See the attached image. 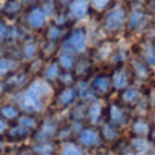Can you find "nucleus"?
Here are the masks:
<instances>
[{"label":"nucleus","mask_w":155,"mask_h":155,"mask_svg":"<svg viewBox=\"0 0 155 155\" xmlns=\"http://www.w3.org/2000/svg\"><path fill=\"white\" fill-rule=\"evenodd\" d=\"M150 132V124L144 118H137L131 125V134L134 136H146Z\"/></svg>","instance_id":"obj_22"},{"label":"nucleus","mask_w":155,"mask_h":155,"mask_svg":"<svg viewBox=\"0 0 155 155\" xmlns=\"http://www.w3.org/2000/svg\"><path fill=\"white\" fill-rule=\"evenodd\" d=\"M75 91H76L78 99L82 102H87L88 104V102H93L94 99L97 98V97L94 95L88 82H86V80H78L75 83Z\"/></svg>","instance_id":"obj_13"},{"label":"nucleus","mask_w":155,"mask_h":155,"mask_svg":"<svg viewBox=\"0 0 155 155\" xmlns=\"http://www.w3.org/2000/svg\"><path fill=\"white\" fill-rule=\"evenodd\" d=\"M25 79H26V75L25 74H19V72H12V75L7 79L4 84V88H8V90H15V88H19L23 86Z\"/></svg>","instance_id":"obj_27"},{"label":"nucleus","mask_w":155,"mask_h":155,"mask_svg":"<svg viewBox=\"0 0 155 155\" xmlns=\"http://www.w3.org/2000/svg\"><path fill=\"white\" fill-rule=\"evenodd\" d=\"M19 65V61L15 57H8V56H2L0 57V75L5 76L10 75L15 71V68Z\"/></svg>","instance_id":"obj_17"},{"label":"nucleus","mask_w":155,"mask_h":155,"mask_svg":"<svg viewBox=\"0 0 155 155\" xmlns=\"http://www.w3.org/2000/svg\"><path fill=\"white\" fill-rule=\"evenodd\" d=\"M10 33L11 27L3 19H0V44H4L10 40Z\"/></svg>","instance_id":"obj_35"},{"label":"nucleus","mask_w":155,"mask_h":155,"mask_svg":"<svg viewBox=\"0 0 155 155\" xmlns=\"http://www.w3.org/2000/svg\"><path fill=\"white\" fill-rule=\"evenodd\" d=\"M4 90H5V88H4V83H3L2 80H0V95L3 94V91H4Z\"/></svg>","instance_id":"obj_41"},{"label":"nucleus","mask_w":155,"mask_h":155,"mask_svg":"<svg viewBox=\"0 0 155 155\" xmlns=\"http://www.w3.org/2000/svg\"><path fill=\"white\" fill-rule=\"evenodd\" d=\"M18 124L21 127H23V128H26L27 131H30V132L38 127L37 120H35V117L31 114V113H25V114H21L18 117Z\"/></svg>","instance_id":"obj_28"},{"label":"nucleus","mask_w":155,"mask_h":155,"mask_svg":"<svg viewBox=\"0 0 155 155\" xmlns=\"http://www.w3.org/2000/svg\"><path fill=\"white\" fill-rule=\"evenodd\" d=\"M88 2H90V8L97 12H104L110 7L113 0H88Z\"/></svg>","instance_id":"obj_33"},{"label":"nucleus","mask_w":155,"mask_h":155,"mask_svg":"<svg viewBox=\"0 0 155 155\" xmlns=\"http://www.w3.org/2000/svg\"><path fill=\"white\" fill-rule=\"evenodd\" d=\"M151 142L155 143V129H154L153 132H151Z\"/></svg>","instance_id":"obj_42"},{"label":"nucleus","mask_w":155,"mask_h":155,"mask_svg":"<svg viewBox=\"0 0 155 155\" xmlns=\"http://www.w3.org/2000/svg\"><path fill=\"white\" fill-rule=\"evenodd\" d=\"M70 2H72V0H56V3H59V4H63V5H67Z\"/></svg>","instance_id":"obj_39"},{"label":"nucleus","mask_w":155,"mask_h":155,"mask_svg":"<svg viewBox=\"0 0 155 155\" xmlns=\"http://www.w3.org/2000/svg\"><path fill=\"white\" fill-rule=\"evenodd\" d=\"M76 91L72 87H64L56 97V102L60 107H70L76 102Z\"/></svg>","instance_id":"obj_10"},{"label":"nucleus","mask_w":155,"mask_h":155,"mask_svg":"<svg viewBox=\"0 0 155 155\" xmlns=\"http://www.w3.org/2000/svg\"><path fill=\"white\" fill-rule=\"evenodd\" d=\"M128 11L124 5H113L107 8L102 19V29L107 34H117L127 27Z\"/></svg>","instance_id":"obj_2"},{"label":"nucleus","mask_w":155,"mask_h":155,"mask_svg":"<svg viewBox=\"0 0 155 155\" xmlns=\"http://www.w3.org/2000/svg\"><path fill=\"white\" fill-rule=\"evenodd\" d=\"M29 135H30V131H27L26 128L21 127L19 124H16V125L12 127V128H8V131H7L8 139L14 140V142H21V140L26 139Z\"/></svg>","instance_id":"obj_25"},{"label":"nucleus","mask_w":155,"mask_h":155,"mask_svg":"<svg viewBox=\"0 0 155 155\" xmlns=\"http://www.w3.org/2000/svg\"><path fill=\"white\" fill-rule=\"evenodd\" d=\"M3 56V46H2V44H0V57Z\"/></svg>","instance_id":"obj_43"},{"label":"nucleus","mask_w":155,"mask_h":155,"mask_svg":"<svg viewBox=\"0 0 155 155\" xmlns=\"http://www.w3.org/2000/svg\"><path fill=\"white\" fill-rule=\"evenodd\" d=\"M0 148H2V143H0Z\"/></svg>","instance_id":"obj_48"},{"label":"nucleus","mask_w":155,"mask_h":155,"mask_svg":"<svg viewBox=\"0 0 155 155\" xmlns=\"http://www.w3.org/2000/svg\"><path fill=\"white\" fill-rule=\"evenodd\" d=\"M8 128H10V127H8V123L3 117H0V136L7 134Z\"/></svg>","instance_id":"obj_37"},{"label":"nucleus","mask_w":155,"mask_h":155,"mask_svg":"<svg viewBox=\"0 0 155 155\" xmlns=\"http://www.w3.org/2000/svg\"><path fill=\"white\" fill-rule=\"evenodd\" d=\"M142 60L147 65H154L155 64V52H154V42L146 41L142 44Z\"/></svg>","instance_id":"obj_23"},{"label":"nucleus","mask_w":155,"mask_h":155,"mask_svg":"<svg viewBox=\"0 0 155 155\" xmlns=\"http://www.w3.org/2000/svg\"><path fill=\"white\" fill-rule=\"evenodd\" d=\"M18 155H34V153H33V150H22Z\"/></svg>","instance_id":"obj_38"},{"label":"nucleus","mask_w":155,"mask_h":155,"mask_svg":"<svg viewBox=\"0 0 155 155\" xmlns=\"http://www.w3.org/2000/svg\"><path fill=\"white\" fill-rule=\"evenodd\" d=\"M101 136L102 139L107 140V142H113L114 139H117L118 134H117V127L112 125L110 123H106V124H102L101 127Z\"/></svg>","instance_id":"obj_29"},{"label":"nucleus","mask_w":155,"mask_h":155,"mask_svg":"<svg viewBox=\"0 0 155 155\" xmlns=\"http://www.w3.org/2000/svg\"><path fill=\"white\" fill-rule=\"evenodd\" d=\"M129 146H131V150H134L135 153L142 154L151 147V142L146 139L144 136H134L129 142Z\"/></svg>","instance_id":"obj_21"},{"label":"nucleus","mask_w":155,"mask_h":155,"mask_svg":"<svg viewBox=\"0 0 155 155\" xmlns=\"http://www.w3.org/2000/svg\"><path fill=\"white\" fill-rule=\"evenodd\" d=\"M56 61L59 63L60 68H61L63 71H72L76 64V57H75V54H71V53H68V52L59 51Z\"/></svg>","instance_id":"obj_15"},{"label":"nucleus","mask_w":155,"mask_h":155,"mask_svg":"<svg viewBox=\"0 0 155 155\" xmlns=\"http://www.w3.org/2000/svg\"><path fill=\"white\" fill-rule=\"evenodd\" d=\"M139 155H146V154H144V153H142V154H139Z\"/></svg>","instance_id":"obj_46"},{"label":"nucleus","mask_w":155,"mask_h":155,"mask_svg":"<svg viewBox=\"0 0 155 155\" xmlns=\"http://www.w3.org/2000/svg\"><path fill=\"white\" fill-rule=\"evenodd\" d=\"M153 124L155 125V112H154V114H153Z\"/></svg>","instance_id":"obj_44"},{"label":"nucleus","mask_w":155,"mask_h":155,"mask_svg":"<svg viewBox=\"0 0 155 155\" xmlns=\"http://www.w3.org/2000/svg\"><path fill=\"white\" fill-rule=\"evenodd\" d=\"M33 153L37 155H52L54 151V147L51 142H38L37 144L33 146Z\"/></svg>","instance_id":"obj_31"},{"label":"nucleus","mask_w":155,"mask_h":155,"mask_svg":"<svg viewBox=\"0 0 155 155\" xmlns=\"http://www.w3.org/2000/svg\"><path fill=\"white\" fill-rule=\"evenodd\" d=\"M110 83H112V88L118 90V91L128 87L129 80H128V74H127V71L121 67L116 68V70L113 71L112 76H110Z\"/></svg>","instance_id":"obj_11"},{"label":"nucleus","mask_w":155,"mask_h":155,"mask_svg":"<svg viewBox=\"0 0 155 155\" xmlns=\"http://www.w3.org/2000/svg\"><path fill=\"white\" fill-rule=\"evenodd\" d=\"M102 142L101 132L94 127H84L78 132V143L80 147L93 148L99 146Z\"/></svg>","instance_id":"obj_5"},{"label":"nucleus","mask_w":155,"mask_h":155,"mask_svg":"<svg viewBox=\"0 0 155 155\" xmlns=\"http://www.w3.org/2000/svg\"><path fill=\"white\" fill-rule=\"evenodd\" d=\"M90 71V61L87 59H76L75 72L78 76H84Z\"/></svg>","instance_id":"obj_32"},{"label":"nucleus","mask_w":155,"mask_h":155,"mask_svg":"<svg viewBox=\"0 0 155 155\" xmlns=\"http://www.w3.org/2000/svg\"><path fill=\"white\" fill-rule=\"evenodd\" d=\"M146 22V12L140 8H135L131 12H128V19H127V27L129 31H135V30L140 29L142 25Z\"/></svg>","instance_id":"obj_9"},{"label":"nucleus","mask_w":155,"mask_h":155,"mask_svg":"<svg viewBox=\"0 0 155 155\" xmlns=\"http://www.w3.org/2000/svg\"><path fill=\"white\" fill-rule=\"evenodd\" d=\"M52 98V87L45 79H34L25 87L19 97V107L25 113H41Z\"/></svg>","instance_id":"obj_1"},{"label":"nucleus","mask_w":155,"mask_h":155,"mask_svg":"<svg viewBox=\"0 0 155 155\" xmlns=\"http://www.w3.org/2000/svg\"><path fill=\"white\" fill-rule=\"evenodd\" d=\"M154 52H155V44H154Z\"/></svg>","instance_id":"obj_47"},{"label":"nucleus","mask_w":155,"mask_h":155,"mask_svg":"<svg viewBox=\"0 0 155 155\" xmlns=\"http://www.w3.org/2000/svg\"><path fill=\"white\" fill-rule=\"evenodd\" d=\"M87 42H88V37L84 27H75V29L70 30L63 37L60 51L68 52V53L76 56V54H80L86 51Z\"/></svg>","instance_id":"obj_3"},{"label":"nucleus","mask_w":155,"mask_h":155,"mask_svg":"<svg viewBox=\"0 0 155 155\" xmlns=\"http://www.w3.org/2000/svg\"><path fill=\"white\" fill-rule=\"evenodd\" d=\"M107 117H109V123L112 125L117 127H124L128 121V116H127L125 110L120 106L118 104L113 102V104L109 105V109H107Z\"/></svg>","instance_id":"obj_8"},{"label":"nucleus","mask_w":155,"mask_h":155,"mask_svg":"<svg viewBox=\"0 0 155 155\" xmlns=\"http://www.w3.org/2000/svg\"><path fill=\"white\" fill-rule=\"evenodd\" d=\"M150 155H155V148H154L153 151H151V154H150Z\"/></svg>","instance_id":"obj_45"},{"label":"nucleus","mask_w":155,"mask_h":155,"mask_svg":"<svg viewBox=\"0 0 155 155\" xmlns=\"http://www.w3.org/2000/svg\"><path fill=\"white\" fill-rule=\"evenodd\" d=\"M90 11V2L88 0H72L67 4V15L71 21L79 22L87 16Z\"/></svg>","instance_id":"obj_6"},{"label":"nucleus","mask_w":155,"mask_h":155,"mask_svg":"<svg viewBox=\"0 0 155 155\" xmlns=\"http://www.w3.org/2000/svg\"><path fill=\"white\" fill-rule=\"evenodd\" d=\"M21 116V109L12 104H5L0 106V117H3L5 121L11 120H18Z\"/></svg>","instance_id":"obj_18"},{"label":"nucleus","mask_w":155,"mask_h":155,"mask_svg":"<svg viewBox=\"0 0 155 155\" xmlns=\"http://www.w3.org/2000/svg\"><path fill=\"white\" fill-rule=\"evenodd\" d=\"M90 87L93 90L95 97H105L110 93L112 90V83H110V76L105 75V74H99V75L94 76L91 80Z\"/></svg>","instance_id":"obj_7"},{"label":"nucleus","mask_w":155,"mask_h":155,"mask_svg":"<svg viewBox=\"0 0 155 155\" xmlns=\"http://www.w3.org/2000/svg\"><path fill=\"white\" fill-rule=\"evenodd\" d=\"M101 116H102V105L97 99H94L93 102H90V105L87 107V120L91 124H97L101 120Z\"/></svg>","instance_id":"obj_20"},{"label":"nucleus","mask_w":155,"mask_h":155,"mask_svg":"<svg viewBox=\"0 0 155 155\" xmlns=\"http://www.w3.org/2000/svg\"><path fill=\"white\" fill-rule=\"evenodd\" d=\"M38 52H40V46H38L37 42H34L33 40H27L22 44L21 48V54L23 59L26 60H33L37 57Z\"/></svg>","instance_id":"obj_16"},{"label":"nucleus","mask_w":155,"mask_h":155,"mask_svg":"<svg viewBox=\"0 0 155 155\" xmlns=\"http://www.w3.org/2000/svg\"><path fill=\"white\" fill-rule=\"evenodd\" d=\"M45 37L46 41H52V42H59L60 40H63L64 37V30H63L61 26L59 25H49L45 29Z\"/></svg>","instance_id":"obj_19"},{"label":"nucleus","mask_w":155,"mask_h":155,"mask_svg":"<svg viewBox=\"0 0 155 155\" xmlns=\"http://www.w3.org/2000/svg\"><path fill=\"white\" fill-rule=\"evenodd\" d=\"M60 74H61V68H60L59 63L56 60L49 61L46 65H44L42 68V79H45L46 82H53V80L59 79Z\"/></svg>","instance_id":"obj_14"},{"label":"nucleus","mask_w":155,"mask_h":155,"mask_svg":"<svg viewBox=\"0 0 155 155\" xmlns=\"http://www.w3.org/2000/svg\"><path fill=\"white\" fill-rule=\"evenodd\" d=\"M40 5L42 8L44 14L46 15V18L53 16L56 14V0H42Z\"/></svg>","instance_id":"obj_34"},{"label":"nucleus","mask_w":155,"mask_h":155,"mask_svg":"<svg viewBox=\"0 0 155 155\" xmlns=\"http://www.w3.org/2000/svg\"><path fill=\"white\" fill-rule=\"evenodd\" d=\"M154 8H155V4H154Z\"/></svg>","instance_id":"obj_49"},{"label":"nucleus","mask_w":155,"mask_h":155,"mask_svg":"<svg viewBox=\"0 0 155 155\" xmlns=\"http://www.w3.org/2000/svg\"><path fill=\"white\" fill-rule=\"evenodd\" d=\"M59 79H60V82L65 86V87H71L72 84H75V83H76L75 76L72 75V72H71V71H64V74H60Z\"/></svg>","instance_id":"obj_36"},{"label":"nucleus","mask_w":155,"mask_h":155,"mask_svg":"<svg viewBox=\"0 0 155 155\" xmlns=\"http://www.w3.org/2000/svg\"><path fill=\"white\" fill-rule=\"evenodd\" d=\"M22 11L21 0H7L2 7V12L5 16H16Z\"/></svg>","instance_id":"obj_24"},{"label":"nucleus","mask_w":155,"mask_h":155,"mask_svg":"<svg viewBox=\"0 0 155 155\" xmlns=\"http://www.w3.org/2000/svg\"><path fill=\"white\" fill-rule=\"evenodd\" d=\"M46 15L44 14L41 5L35 4L31 5L25 14V23L30 30L34 31H40V30L46 27Z\"/></svg>","instance_id":"obj_4"},{"label":"nucleus","mask_w":155,"mask_h":155,"mask_svg":"<svg viewBox=\"0 0 155 155\" xmlns=\"http://www.w3.org/2000/svg\"><path fill=\"white\" fill-rule=\"evenodd\" d=\"M140 98H142V93L137 87H132V86H128L124 90H121V95L120 99L123 104L128 105V106H134V105H137L140 102Z\"/></svg>","instance_id":"obj_12"},{"label":"nucleus","mask_w":155,"mask_h":155,"mask_svg":"<svg viewBox=\"0 0 155 155\" xmlns=\"http://www.w3.org/2000/svg\"><path fill=\"white\" fill-rule=\"evenodd\" d=\"M131 65H132L134 74L139 78V79H147L150 71H148V65L146 64L142 59H134L131 61Z\"/></svg>","instance_id":"obj_26"},{"label":"nucleus","mask_w":155,"mask_h":155,"mask_svg":"<svg viewBox=\"0 0 155 155\" xmlns=\"http://www.w3.org/2000/svg\"><path fill=\"white\" fill-rule=\"evenodd\" d=\"M121 155H135V151L134 150H127V151H124Z\"/></svg>","instance_id":"obj_40"},{"label":"nucleus","mask_w":155,"mask_h":155,"mask_svg":"<svg viewBox=\"0 0 155 155\" xmlns=\"http://www.w3.org/2000/svg\"><path fill=\"white\" fill-rule=\"evenodd\" d=\"M60 155H84L79 144L72 142H65L60 148Z\"/></svg>","instance_id":"obj_30"}]
</instances>
